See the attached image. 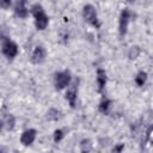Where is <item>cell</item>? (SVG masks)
<instances>
[{"label": "cell", "instance_id": "obj_7", "mask_svg": "<svg viewBox=\"0 0 153 153\" xmlns=\"http://www.w3.org/2000/svg\"><path fill=\"white\" fill-rule=\"evenodd\" d=\"M36 134H37V131H36L35 129H26L25 131H23V134H22V136H20V142H22V145H24V146H30V145L35 141Z\"/></svg>", "mask_w": 153, "mask_h": 153}, {"label": "cell", "instance_id": "obj_15", "mask_svg": "<svg viewBox=\"0 0 153 153\" xmlns=\"http://www.w3.org/2000/svg\"><path fill=\"white\" fill-rule=\"evenodd\" d=\"M5 121H6L7 128H8L10 130H12V129H13V127H14V117H13V115H11V114L6 115V118H5Z\"/></svg>", "mask_w": 153, "mask_h": 153}, {"label": "cell", "instance_id": "obj_20", "mask_svg": "<svg viewBox=\"0 0 153 153\" xmlns=\"http://www.w3.org/2000/svg\"><path fill=\"white\" fill-rule=\"evenodd\" d=\"M2 127H4V124H2V122L0 121V131H1V129H2Z\"/></svg>", "mask_w": 153, "mask_h": 153}, {"label": "cell", "instance_id": "obj_13", "mask_svg": "<svg viewBox=\"0 0 153 153\" xmlns=\"http://www.w3.org/2000/svg\"><path fill=\"white\" fill-rule=\"evenodd\" d=\"M110 105H111V100L110 99H103L100 103H99V111L103 112V114H108L109 109H110Z\"/></svg>", "mask_w": 153, "mask_h": 153}, {"label": "cell", "instance_id": "obj_17", "mask_svg": "<svg viewBox=\"0 0 153 153\" xmlns=\"http://www.w3.org/2000/svg\"><path fill=\"white\" fill-rule=\"evenodd\" d=\"M80 146H81V151H90L91 149V142H90V140H82L81 141V143H80Z\"/></svg>", "mask_w": 153, "mask_h": 153}, {"label": "cell", "instance_id": "obj_8", "mask_svg": "<svg viewBox=\"0 0 153 153\" xmlns=\"http://www.w3.org/2000/svg\"><path fill=\"white\" fill-rule=\"evenodd\" d=\"M14 13L19 18H26L29 14L27 7H26V0H18L14 5Z\"/></svg>", "mask_w": 153, "mask_h": 153}, {"label": "cell", "instance_id": "obj_10", "mask_svg": "<svg viewBox=\"0 0 153 153\" xmlns=\"http://www.w3.org/2000/svg\"><path fill=\"white\" fill-rule=\"evenodd\" d=\"M106 81H108V78H106L105 71L99 68L97 71V85H98V91L99 92H103V90L106 85Z\"/></svg>", "mask_w": 153, "mask_h": 153}, {"label": "cell", "instance_id": "obj_18", "mask_svg": "<svg viewBox=\"0 0 153 153\" xmlns=\"http://www.w3.org/2000/svg\"><path fill=\"white\" fill-rule=\"evenodd\" d=\"M12 4V0H0V8L7 10Z\"/></svg>", "mask_w": 153, "mask_h": 153}, {"label": "cell", "instance_id": "obj_4", "mask_svg": "<svg viewBox=\"0 0 153 153\" xmlns=\"http://www.w3.org/2000/svg\"><path fill=\"white\" fill-rule=\"evenodd\" d=\"M130 17H131V12L129 11V8H123L120 14V20H118V32L121 37H124L127 35Z\"/></svg>", "mask_w": 153, "mask_h": 153}, {"label": "cell", "instance_id": "obj_21", "mask_svg": "<svg viewBox=\"0 0 153 153\" xmlns=\"http://www.w3.org/2000/svg\"><path fill=\"white\" fill-rule=\"evenodd\" d=\"M128 1H130V2H133V1H134V0H128Z\"/></svg>", "mask_w": 153, "mask_h": 153}, {"label": "cell", "instance_id": "obj_1", "mask_svg": "<svg viewBox=\"0 0 153 153\" xmlns=\"http://www.w3.org/2000/svg\"><path fill=\"white\" fill-rule=\"evenodd\" d=\"M31 13L35 17V25L37 27V30H45V27L49 24V18L45 14L43 7L39 4H35L31 7Z\"/></svg>", "mask_w": 153, "mask_h": 153}, {"label": "cell", "instance_id": "obj_9", "mask_svg": "<svg viewBox=\"0 0 153 153\" xmlns=\"http://www.w3.org/2000/svg\"><path fill=\"white\" fill-rule=\"evenodd\" d=\"M45 60V50L43 47H36L32 55H31V62L35 65H39Z\"/></svg>", "mask_w": 153, "mask_h": 153}, {"label": "cell", "instance_id": "obj_2", "mask_svg": "<svg viewBox=\"0 0 153 153\" xmlns=\"http://www.w3.org/2000/svg\"><path fill=\"white\" fill-rule=\"evenodd\" d=\"M82 18L86 23H88L90 25L94 26V27H99V22H98V14L97 11L94 8V6L92 5H85L82 7Z\"/></svg>", "mask_w": 153, "mask_h": 153}, {"label": "cell", "instance_id": "obj_3", "mask_svg": "<svg viewBox=\"0 0 153 153\" xmlns=\"http://www.w3.org/2000/svg\"><path fill=\"white\" fill-rule=\"evenodd\" d=\"M71 72L69 71H62V72H57L54 75V86L56 90H63L65 87H67L71 84Z\"/></svg>", "mask_w": 153, "mask_h": 153}, {"label": "cell", "instance_id": "obj_5", "mask_svg": "<svg viewBox=\"0 0 153 153\" xmlns=\"http://www.w3.org/2000/svg\"><path fill=\"white\" fill-rule=\"evenodd\" d=\"M2 53L8 59H13L17 56L18 54V47L14 42H12L11 39H5L2 43Z\"/></svg>", "mask_w": 153, "mask_h": 153}, {"label": "cell", "instance_id": "obj_11", "mask_svg": "<svg viewBox=\"0 0 153 153\" xmlns=\"http://www.w3.org/2000/svg\"><path fill=\"white\" fill-rule=\"evenodd\" d=\"M147 81V73L143 71H140L135 76V84L137 86H143Z\"/></svg>", "mask_w": 153, "mask_h": 153}, {"label": "cell", "instance_id": "obj_16", "mask_svg": "<svg viewBox=\"0 0 153 153\" xmlns=\"http://www.w3.org/2000/svg\"><path fill=\"white\" fill-rule=\"evenodd\" d=\"M63 136H65L63 130H61V129H56V130L54 131V141H55V142H60V141L63 139Z\"/></svg>", "mask_w": 153, "mask_h": 153}, {"label": "cell", "instance_id": "obj_14", "mask_svg": "<svg viewBox=\"0 0 153 153\" xmlns=\"http://www.w3.org/2000/svg\"><path fill=\"white\" fill-rule=\"evenodd\" d=\"M140 53H141V50H140V47H137V45H134V47H131L130 49H129V53H128V56H129V59L130 60H135L139 55H140Z\"/></svg>", "mask_w": 153, "mask_h": 153}, {"label": "cell", "instance_id": "obj_12", "mask_svg": "<svg viewBox=\"0 0 153 153\" xmlns=\"http://www.w3.org/2000/svg\"><path fill=\"white\" fill-rule=\"evenodd\" d=\"M47 117H48V120L57 121V120H60L62 117V114H61V111H59L56 109H50L48 111V114H47Z\"/></svg>", "mask_w": 153, "mask_h": 153}, {"label": "cell", "instance_id": "obj_19", "mask_svg": "<svg viewBox=\"0 0 153 153\" xmlns=\"http://www.w3.org/2000/svg\"><path fill=\"white\" fill-rule=\"evenodd\" d=\"M123 147H124V146L121 143V145H118V146L114 147V148H112V152H121V151L123 149Z\"/></svg>", "mask_w": 153, "mask_h": 153}, {"label": "cell", "instance_id": "obj_6", "mask_svg": "<svg viewBox=\"0 0 153 153\" xmlns=\"http://www.w3.org/2000/svg\"><path fill=\"white\" fill-rule=\"evenodd\" d=\"M76 97H78V80H75L68 88L66 92V99L68 100L69 105L72 108L75 106V102H76Z\"/></svg>", "mask_w": 153, "mask_h": 153}]
</instances>
